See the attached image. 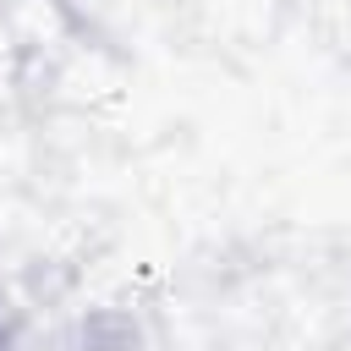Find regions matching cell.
Listing matches in <instances>:
<instances>
[{"label": "cell", "mask_w": 351, "mask_h": 351, "mask_svg": "<svg viewBox=\"0 0 351 351\" xmlns=\"http://www.w3.org/2000/svg\"><path fill=\"white\" fill-rule=\"evenodd\" d=\"M0 351H11V346H5V329H0Z\"/></svg>", "instance_id": "obj_1"}]
</instances>
